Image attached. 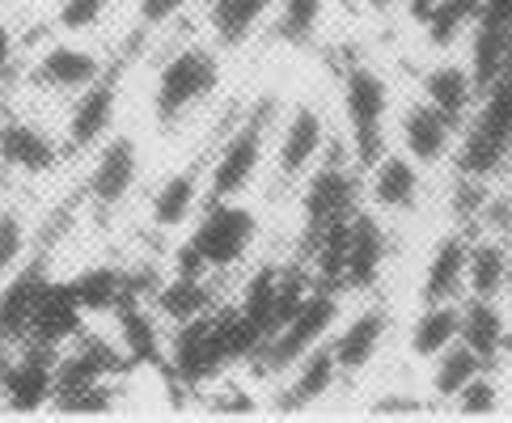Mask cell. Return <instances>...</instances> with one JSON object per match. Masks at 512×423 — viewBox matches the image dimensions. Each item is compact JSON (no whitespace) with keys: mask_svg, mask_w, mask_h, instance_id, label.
<instances>
[{"mask_svg":"<svg viewBox=\"0 0 512 423\" xmlns=\"http://www.w3.org/2000/svg\"><path fill=\"white\" fill-rule=\"evenodd\" d=\"M331 144L335 136L326 127V110L309 98L292 102L284 110V119H276V132H271V170H276V182L280 187H297L326 157Z\"/></svg>","mask_w":512,"mask_h":423,"instance_id":"ba28073f","label":"cell"},{"mask_svg":"<svg viewBox=\"0 0 512 423\" xmlns=\"http://www.w3.org/2000/svg\"><path fill=\"white\" fill-rule=\"evenodd\" d=\"M13 55H17V39H13V30L0 22V72L13 68Z\"/></svg>","mask_w":512,"mask_h":423,"instance_id":"ab89813d","label":"cell"},{"mask_svg":"<svg viewBox=\"0 0 512 423\" xmlns=\"http://www.w3.org/2000/svg\"><path fill=\"white\" fill-rule=\"evenodd\" d=\"M204 9V26H208V43L221 51H242L263 22H271L276 0H195Z\"/></svg>","mask_w":512,"mask_h":423,"instance_id":"603a6c76","label":"cell"},{"mask_svg":"<svg viewBox=\"0 0 512 423\" xmlns=\"http://www.w3.org/2000/svg\"><path fill=\"white\" fill-rule=\"evenodd\" d=\"M47 288V271L43 263H30L22 271H13V280L0 288V339L22 343L30 330V314L39 305V292Z\"/></svg>","mask_w":512,"mask_h":423,"instance_id":"f1b7e54d","label":"cell"},{"mask_svg":"<svg viewBox=\"0 0 512 423\" xmlns=\"http://www.w3.org/2000/svg\"><path fill=\"white\" fill-rule=\"evenodd\" d=\"M106 9H111V0H60L56 22L68 34H85V30H94L102 22Z\"/></svg>","mask_w":512,"mask_h":423,"instance_id":"8d00e7d4","label":"cell"},{"mask_svg":"<svg viewBox=\"0 0 512 423\" xmlns=\"http://www.w3.org/2000/svg\"><path fill=\"white\" fill-rule=\"evenodd\" d=\"M419 98L436 106L457 132H462L474 115V106H479V81H474L470 64H462V60H436L432 68H424V77H419Z\"/></svg>","mask_w":512,"mask_h":423,"instance_id":"d6986e66","label":"cell"},{"mask_svg":"<svg viewBox=\"0 0 512 423\" xmlns=\"http://www.w3.org/2000/svg\"><path fill=\"white\" fill-rule=\"evenodd\" d=\"M483 369H491V364L479 352H470L462 339L449 343L441 356L428 360V394H432V407H449V402L457 398V390H462L470 377H479Z\"/></svg>","mask_w":512,"mask_h":423,"instance_id":"f546056e","label":"cell"},{"mask_svg":"<svg viewBox=\"0 0 512 423\" xmlns=\"http://www.w3.org/2000/svg\"><path fill=\"white\" fill-rule=\"evenodd\" d=\"M98 77H102V55L81 43L47 47L39 55V64H34V81L47 89H60V94H81V89L94 85Z\"/></svg>","mask_w":512,"mask_h":423,"instance_id":"484cf974","label":"cell"},{"mask_svg":"<svg viewBox=\"0 0 512 423\" xmlns=\"http://www.w3.org/2000/svg\"><path fill=\"white\" fill-rule=\"evenodd\" d=\"M339 318H343V292L326 288V284H314V292L301 301V309L280 330H271L246 369L254 377H263V381H276L292 360H301L309 352V347L331 339V330L339 326Z\"/></svg>","mask_w":512,"mask_h":423,"instance_id":"8992f818","label":"cell"},{"mask_svg":"<svg viewBox=\"0 0 512 423\" xmlns=\"http://www.w3.org/2000/svg\"><path fill=\"white\" fill-rule=\"evenodd\" d=\"M271 26L288 47H309L326 26V0H276Z\"/></svg>","mask_w":512,"mask_h":423,"instance_id":"d6a6232c","label":"cell"},{"mask_svg":"<svg viewBox=\"0 0 512 423\" xmlns=\"http://www.w3.org/2000/svg\"><path fill=\"white\" fill-rule=\"evenodd\" d=\"M111 318H115V339H119V347H123V356H127L132 369H161V364H166L170 326L161 322L153 301L127 292V297L111 309Z\"/></svg>","mask_w":512,"mask_h":423,"instance_id":"4fadbf2b","label":"cell"},{"mask_svg":"<svg viewBox=\"0 0 512 423\" xmlns=\"http://www.w3.org/2000/svg\"><path fill=\"white\" fill-rule=\"evenodd\" d=\"M390 254V233L381 225V216L369 208H356L347 220V254H343V292H369L381 280Z\"/></svg>","mask_w":512,"mask_h":423,"instance_id":"9a60e30c","label":"cell"},{"mask_svg":"<svg viewBox=\"0 0 512 423\" xmlns=\"http://www.w3.org/2000/svg\"><path fill=\"white\" fill-rule=\"evenodd\" d=\"M457 140H462V132H457L441 110L428 106L424 98L398 106V115H394V149L407 153L419 170H441V165H453Z\"/></svg>","mask_w":512,"mask_h":423,"instance_id":"9c48e42d","label":"cell"},{"mask_svg":"<svg viewBox=\"0 0 512 423\" xmlns=\"http://www.w3.org/2000/svg\"><path fill=\"white\" fill-rule=\"evenodd\" d=\"M462 343L470 352H479L491 369L512 356V330H508V314L500 309V301H462Z\"/></svg>","mask_w":512,"mask_h":423,"instance_id":"4316f807","label":"cell"},{"mask_svg":"<svg viewBox=\"0 0 512 423\" xmlns=\"http://www.w3.org/2000/svg\"><path fill=\"white\" fill-rule=\"evenodd\" d=\"M221 55H225L221 47L204 39H187L166 55V64L157 68V81H153V123L161 132L182 127L221 89V77H225Z\"/></svg>","mask_w":512,"mask_h":423,"instance_id":"7a4b0ae2","label":"cell"},{"mask_svg":"<svg viewBox=\"0 0 512 423\" xmlns=\"http://www.w3.org/2000/svg\"><path fill=\"white\" fill-rule=\"evenodd\" d=\"M254 246H259V212L246 199H204V208L187 225V242L174 254V267L221 280L250 263Z\"/></svg>","mask_w":512,"mask_h":423,"instance_id":"6da1fadb","label":"cell"},{"mask_svg":"<svg viewBox=\"0 0 512 423\" xmlns=\"http://www.w3.org/2000/svg\"><path fill=\"white\" fill-rule=\"evenodd\" d=\"M136 182H140V144H136V136H127V132L106 136L98 144L94 165H89L85 195L94 199V208L111 212L136 191Z\"/></svg>","mask_w":512,"mask_h":423,"instance_id":"5bb4252c","label":"cell"},{"mask_svg":"<svg viewBox=\"0 0 512 423\" xmlns=\"http://www.w3.org/2000/svg\"><path fill=\"white\" fill-rule=\"evenodd\" d=\"M512 157V55L496 81H491L479 106H474L470 123L462 127V140H457V174L470 178H491L500 165Z\"/></svg>","mask_w":512,"mask_h":423,"instance_id":"5b68a950","label":"cell"},{"mask_svg":"<svg viewBox=\"0 0 512 423\" xmlns=\"http://www.w3.org/2000/svg\"><path fill=\"white\" fill-rule=\"evenodd\" d=\"M56 394V347L22 343V352L9 356L0 369V402L9 411H43Z\"/></svg>","mask_w":512,"mask_h":423,"instance_id":"7c38bea8","label":"cell"},{"mask_svg":"<svg viewBox=\"0 0 512 423\" xmlns=\"http://www.w3.org/2000/svg\"><path fill=\"white\" fill-rule=\"evenodd\" d=\"M0 161L17 174H47V170H56L60 149L43 127L13 119V123L0 127Z\"/></svg>","mask_w":512,"mask_h":423,"instance_id":"83f0119b","label":"cell"},{"mask_svg":"<svg viewBox=\"0 0 512 423\" xmlns=\"http://www.w3.org/2000/svg\"><path fill=\"white\" fill-rule=\"evenodd\" d=\"M398 5H402V0H364V9H373V13H390Z\"/></svg>","mask_w":512,"mask_h":423,"instance_id":"b9f144b4","label":"cell"},{"mask_svg":"<svg viewBox=\"0 0 512 423\" xmlns=\"http://www.w3.org/2000/svg\"><path fill=\"white\" fill-rule=\"evenodd\" d=\"M360 208V165L347 153V144H331L326 157L297 182V216H301V246L309 250L314 237L331 220ZM301 250V254H305Z\"/></svg>","mask_w":512,"mask_h":423,"instance_id":"52a82bcc","label":"cell"},{"mask_svg":"<svg viewBox=\"0 0 512 423\" xmlns=\"http://www.w3.org/2000/svg\"><path fill=\"white\" fill-rule=\"evenodd\" d=\"M276 98H259L233 123L208 165V199H246L271 157V132H276Z\"/></svg>","mask_w":512,"mask_h":423,"instance_id":"3957f363","label":"cell"},{"mask_svg":"<svg viewBox=\"0 0 512 423\" xmlns=\"http://www.w3.org/2000/svg\"><path fill=\"white\" fill-rule=\"evenodd\" d=\"M119 119V81L115 77H102L94 85H85L77 102L68 110V149L72 153H89L111 136V127Z\"/></svg>","mask_w":512,"mask_h":423,"instance_id":"ac0fdd59","label":"cell"},{"mask_svg":"<svg viewBox=\"0 0 512 423\" xmlns=\"http://www.w3.org/2000/svg\"><path fill=\"white\" fill-rule=\"evenodd\" d=\"M187 9H195V0H136V17L144 30H166Z\"/></svg>","mask_w":512,"mask_h":423,"instance_id":"74e56055","label":"cell"},{"mask_svg":"<svg viewBox=\"0 0 512 423\" xmlns=\"http://www.w3.org/2000/svg\"><path fill=\"white\" fill-rule=\"evenodd\" d=\"M466 250H470L466 229H449L436 237L424 263L419 301H466Z\"/></svg>","mask_w":512,"mask_h":423,"instance_id":"cb8c5ba5","label":"cell"},{"mask_svg":"<svg viewBox=\"0 0 512 423\" xmlns=\"http://www.w3.org/2000/svg\"><path fill=\"white\" fill-rule=\"evenodd\" d=\"M85 330V309L77 301V292H72V284H56V280H47V288L39 292V305H34V314H30V330H26V339L22 343H43V347H60L68 339H77Z\"/></svg>","mask_w":512,"mask_h":423,"instance_id":"ffe728a7","label":"cell"},{"mask_svg":"<svg viewBox=\"0 0 512 423\" xmlns=\"http://www.w3.org/2000/svg\"><path fill=\"white\" fill-rule=\"evenodd\" d=\"M149 301H153V309L161 314L166 326H182V322H191V318L221 305V297H216V275L178 271V267L170 275H161V284H157V292Z\"/></svg>","mask_w":512,"mask_h":423,"instance_id":"7402d4cb","label":"cell"},{"mask_svg":"<svg viewBox=\"0 0 512 423\" xmlns=\"http://www.w3.org/2000/svg\"><path fill=\"white\" fill-rule=\"evenodd\" d=\"M424 191V170L398 149L377 153L360 165V204L377 216H407Z\"/></svg>","mask_w":512,"mask_h":423,"instance_id":"30bf717a","label":"cell"},{"mask_svg":"<svg viewBox=\"0 0 512 423\" xmlns=\"http://www.w3.org/2000/svg\"><path fill=\"white\" fill-rule=\"evenodd\" d=\"M457 339H462V301H419L407 326V356L428 364Z\"/></svg>","mask_w":512,"mask_h":423,"instance_id":"d4e9b609","label":"cell"},{"mask_svg":"<svg viewBox=\"0 0 512 423\" xmlns=\"http://www.w3.org/2000/svg\"><path fill=\"white\" fill-rule=\"evenodd\" d=\"M51 407L68 411V415H102V411H115V381L81 385V390H72V394H60Z\"/></svg>","mask_w":512,"mask_h":423,"instance_id":"d590c367","label":"cell"},{"mask_svg":"<svg viewBox=\"0 0 512 423\" xmlns=\"http://www.w3.org/2000/svg\"><path fill=\"white\" fill-rule=\"evenodd\" d=\"M72 292H77V301L85 314H111V309L127 297V271L123 267H85L72 275Z\"/></svg>","mask_w":512,"mask_h":423,"instance_id":"1f68e13d","label":"cell"},{"mask_svg":"<svg viewBox=\"0 0 512 423\" xmlns=\"http://www.w3.org/2000/svg\"><path fill=\"white\" fill-rule=\"evenodd\" d=\"M339 110L347 127V153L356 165H369L377 153H386L390 123H394V94L386 72L373 64H347L339 77Z\"/></svg>","mask_w":512,"mask_h":423,"instance_id":"277c9868","label":"cell"},{"mask_svg":"<svg viewBox=\"0 0 512 423\" xmlns=\"http://www.w3.org/2000/svg\"><path fill=\"white\" fill-rule=\"evenodd\" d=\"M26 250H30V233H26L22 212L0 208V275H13L17 267H22Z\"/></svg>","mask_w":512,"mask_h":423,"instance_id":"e575fe53","label":"cell"},{"mask_svg":"<svg viewBox=\"0 0 512 423\" xmlns=\"http://www.w3.org/2000/svg\"><path fill=\"white\" fill-rule=\"evenodd\" d=\"M276 381H280V394H276L280 411H292V415H297V411H314L318 402L343 381L339 364H335V352H331V339L318 343V347H309V352L301 360H292Z\"/></svg>","mask_w":512,"mask_h":423,"instance_id":"2e32d148","label":"cell"},{"mask_svg":"<svg viewBox=\"0 0 512 423\" xmlns=\"http://www.w3.org/2000/svg\"><path fill=\"white\" fill-rule=\"evenodd\" d=\"M508 271H512V237L487 233V229L470 233V250H466V297H474V301H504Z\"/></svg>","mask_w":512,"mask_h":423,"instance_id":"44dd1931","label":"cell"},{"mask_svg":"<svg viewBox=\"0 0 512 423\" xmlns=\"http://www.w3.org/2000/svg\"><path fill=\"white\" fill-rule=\"evenodd\" d=\"M208 199V170L204 165H182L161 178V187L149 199V225L157 233H182Z\"/></svg>","mask_w":512,"mask_h":423,"instance_id":"e0dca14e","label":"cell"},{"mask_svg":"<svg viewBox=\"0 0 512 423\" xmlns=\"http://www.w3.org/2000/svg\"><path fill=\"white\" fill-rule=\"evenodd\" d=\"M483 5H487V0H436L432 13L419 22L428 47L449 51L462 39H470V30L479 26V17H483Z\"/></svg>","mask_w":512,"mask_h":423,"instance_id":"4dcf8cb0","label":"cell"},{"mask_svg":"<svg viewBox=\"0 0 512 423\" xmlns=\"http://www.w3.org/2000/svg\"><path fill=\"white\" fill-rule=\"evenodd\" d=\"M504 402H508V394H504L500 373L496 369H483L479 377H470L462 390H457V398L449 402V407L457 415H500Z\"/></svg>","mask_w":512,"mask_h":423,"instance_id":"836d02e7","label":"cell"},{"mask_svg":"<svg viewBox=\"0 0 512 423\" xmlns=\"http://www.w3.org/2000/svg\"><path fill=\"white\" fill-rule=\"evenodd\" d=\"M432 5H436V0H402V9H407L411 22H424V17L432 13Z\"/></svg>","mask_w":512,"mask_h":423,"instance_id":"60d3db41","label":"cell"},{"mask_svg":"<svg viewBox=\"0 0 512 423\" xmlns=\"http://www.w3.org/2000/svg\"><path fill=\"white\" fill-rule=\"evenodd\" d=\"M390 343V309L386 305H360L352 318H339V326L331 330V352L339 364L343 381H356L373 369Z\"/></svg>","mask_w":512,"mask_h":423,"instance_id":"8fae6325","label":"cell"},{"mask_svg":"<svg viewBox=\"0 0 512 423\" xmlns=\"http://www.w3.org/2000/svg\"><path fill=\"white\" fill-rule=\"evenodd\" d=\"M373 411H377V415H394V411H428V402H424V398H415V394H386V398H377V402H373Z\"/></svg>","mask_w":512,"mask_h":423,"instance_id":"f35d334b","label":"cell"}]
</instances>
